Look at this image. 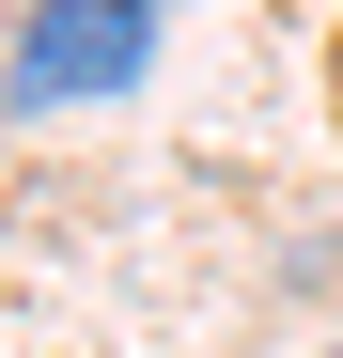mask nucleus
<instances>
[{"label":"nucleus","instance_id":"obj_1","mask_svg":"<svg viewBox=\"0 0 343 358\" xmlns=\"http://www.w3.org/2000/svg\"><path fill=\"white\" fill-rule=\"evenodd\" d=\"M141 63H156V16H141V0H16L0 109H94V94H141Z\"/></svg>","mask_w":343,"mask_h":358},{"label":"nucleus","instance_id":"obj_2","mask_svg":"<svg viewBox=\"0 0 343 358\" xmlns=\"http://www.w3.org/2000/svg\"><path fill=\"white\" fill-rule=\"evenodd\" d=\"M141 16H156V0H141Z\"/></svg>","mask_w":343,"mask_h":358}]
</instances>
